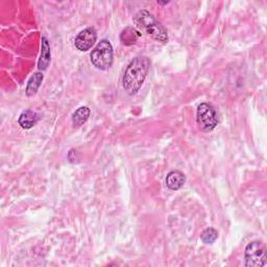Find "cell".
Returning a JSON list of instances; mask_svg holds the SVG:
<instances>
[{"label":"cell","instance_id":"obj_1","mask_svg":"<svg viewBox=\"0 0 267 267\" xmlns=\"http://www.w3.org/2000/svg\"><path fill=\"white\" fill-rule=\"evenodd\" d=\"M150 67V61L146 57H137L126 67L123 75V88L129 95L136 94L142 87Z\"/></svg>","mask_w":267,"mask_h":267},{"label":"cell","instance_id":"obj_2","mask_svg":"<svg viewBox=\"0 0 267 267\" xmlns=\"http://www.w3.org/2000/svg\"><path fill=\"white\" fill-rule=\"evenodd\" d=\"M134 21L140 31L150 36L152 39L161 43H166L168 41V33L166 29L149 12L145 10L138 12Z\"/></svg>","mask_w":267,"mask_h":267},{"label":"cell","instance_id":"obj_3","mask_svg":"<svg viewBox=\"0 0 267 267\" xmlns=\"http://www.w3.org/2000/svg\"><path fill=\"white\" fill-rule=\"evenodd\" d=\"M91 62L99 70H108L113 65V46L108 40H101L91 53Z\"/></svg>","mask_w":267,"mask_h":267},{"label":"cell","instance_id":"obj_4","mask_svg":"<svg viewBox=\"0 0 267 267\" xmlns=\"http://www.w3.org/2000/svg\"><path fill=\"white\" fill-rule=\"evenodd\" d=\"M196 121L202 132H211L219 122L218 114L212 105L202 103L197 108Z\"/></svg>","mask_w":267,"mask_h":267},{"label":"cell","instance_id":"obj_5","mask_svg":"<svg viewBox=\"0 0 267 267\" xmlns=\"http://www.w3.org/2000/svg\"><path fill=\"white\" fill-rule=\"evenodd\" d=\"M245 266L264 267L267 264L266 247L261 241H252L245 247L244 253Z\"/></svg>","mask_w":267,"mask_h":267},{"label":"cell","instance_id":"obj_6","mask_svg":"<svg viewBox=\"0 0 267 267\" xmlns=\"http://www.w3.org/2000/svg\"><path fill=\"white\" fill-rule=\"evenodd\" d=\"M97 40V33L94 28H88L82 31L78 37L75 38V47L78 48L80 52H87L95 44Z\"/></svg>","mask_w":267,"mask_h":267},{"label":"cell","instance_id":"obj_7","mask_svg":"<svg viewBox=\"0 0 267 267\" xmlns=\"http://www.w3.org/2000/svg\"><path fill=\"white\" fill-rule=\"evenodd\" d=\"M186 182L185 174L180 170H173L167 174L166 185L170 190H179L181 189Z\"/></svg>","mask_w":267,"mask_h":267},{"label":"cell","instance_id":"obj_8","mask_svg":"<svg viewBox=\"0 0 267 267\" xmlns=\"http://www.w3.org/2000/svg\"><path fill=\"white\" fill-rule=\"evenodd\" d=\"M39 115L33 110H25L19 117V124L22 129L30 130L39 121Z\"/></svg>","mask_w":267,"mask_h":267},{"label":"cell","instance_id":"obj_9","mask_svg":"<svg viewBox=\"0 0 267 267\" xmlns=\"http://www.w3.org/2000/svg\"><path fill=\"white\" fill-rule=\"evenodd\" d=\"M50 59H52V55H50V46L45 37L42 38V46H41V57L39 60V63H38V68L39 70H46L49 63Z\"/></svg>","mask_w":267,"mask_h":267},{"label":"cell","instance_id":"obj_10","mask_svg":"<svg viewBox=\"0 0 267 267\" xmlns=\"http://www.w3.org/2000/svg\"><path fill=\"white\" fill-rule=\"evenodd\" d=\"M141 37V33H140L138 30L135 28H126L125 30L122 31L120 35V40L124 45H133L137 42L139 38Z\"/></svg>","mask_w":267,"mask_h":267},{"label":"cell","instance_id":"obj_11","mask_svg":"<svg viewBox=\"0 0 267 267\" xmlns=\"http://www.w3.org/2000/svg\"><path fill=\"white\" fill-rule=\"evenodd\" d=\"M43 82V74L40 72H36L34 75L29 80L28 86H27V94L28 96H33L37 93L38 89L40 88L41 84Z\"/></svg>","mask_w":267,"mask_h":267},{"label":"cell","instance_id":"obj_12","mask_svg":"<svg viewBox=\"0 0 267 267\" xmlns=\"http://www.w3.org/2000/svg\"><path fill=\"white\" fill-rule=\"evenodd\" d=\"M90 114H91V111L87 107H82L76 110L72 116V122L74 126H81L85 122H87L89 117H90Z\"/></svg>","mask_w":267,"mask_h":267},{"label":"cell","instance_id":"obj_13","mask_svg":"<svg viewBox=\"0 0 267 267\" xmlns=\"http://www.w3.org/2000/svg\"><path fill=\"white\" fill-rule=\"evenodd\" d=\"M218 238V232L213 227H208L200 234V239L203 243L212 244Z\"/></svg>","mask_w":267,"mask_h":267}]
</instances>
